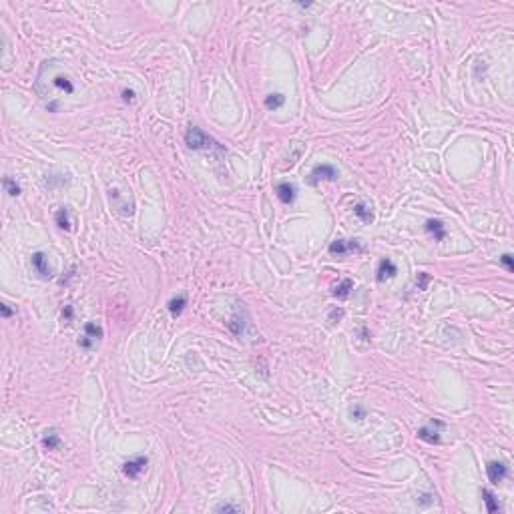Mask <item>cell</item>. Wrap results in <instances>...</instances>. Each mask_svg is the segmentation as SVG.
Here are the masks:
<instances>
[{
  "instance_id": "6da1fadb",
  "label": "cell",
  "mask_w": 514,
  "mask_h": 514,
  "mask_svg": "<svg viewBox=\"0 0 514 514\" xmlns=\"http://www.w3.org/2000/svg\"><path fill=\"white\" fill-rule=\"evenodd\" d=\"M185 143H187V147L193 149V151H219V153H223L225 147L223 145H219L213 137H209L203 128L191 127L187 128V133H185Z\"/></svg>"
},
{
  "instance_id": "7a4b0ae2",
  "label": "cell",
  "mask_w": 514,
  "mask_h": 514,
  "mask_svg": "<svg viewBox=\"0 0 514 514\" xmlns=\"http://www.w3.org/2000/svg\"><path fill=\"white\" fill-rule=\"evenodd\" d=\"M102 336H105L102 327H100L98 323H95V321H89V323H85V333H83V338H79V346H81L83 350H91L96 342L102 340Z\"/></svg>"
},
{
  "instance_id": "3957f363",
  "label": "cell",
  "mask_w": 514,
  "mask_h": 514,
  "mask_svg": "<svg viewBox=\"0 0 514 514\" xmlns=\"http://www.w3.org/2000/svg\"><path fill=\"white\" fill-rule=\"evenodd\" d=\"M444 428V422L442 420H430V424L422 426L418 430V438L428 442V444H440V430Z\"/></svg>"
},
{
  "instance_id": "277c9868",
  "label": "cell",
  "mask_w": 514,
  "mask_h": 514,
  "mask_svg": "<svg viewBox=\"0 0 514 514\" xmlns=\"http://www.w3.org/2000/svg\"><path fill=\"white\" fill-rule=\"evenodd\" d=\"M338 179V169L333 165H316L310 173V185H318L320 181H336Z\"/></svg>"
},
{
  "instance_id": "5b68a950",
  "label": "cell",
  "mask_w": 514,
  "mask_h": 514,
  "mask_svg": "<svg viewBox=\"0 0 514 514\" xmlns=\"http://www.w3.org/2000/svg\"><path fill=\"white\" fill-rule=\"evenodd\" d=\"M147 466H149L147 456H135V458H131L123 464V474L128 476V478H139L147 470Z\"/></svg>"
},
{
  "instance_id": "8992f818",
  "label": "cell",
  "mask_w": 514,
  "mask_h": 514,
  "mask_svg": "<svg viewBox=\"0 0 514 514\" xmlns=\"http://www.w3.org/2000/svg\"><path fill=\"white\" fill-rule=\"evenodd\" d=\"M364 247L359 245V241L357 239H350V241H346V239H336V241H331L329 243V247H327V251L331 253V255H346V253H350V251H362Z\"/></svg>"
},
{
  "instance_id": "52a82bcc",
  "label": "cell",
  "mask_w": 514,
  "mask_h": 514,
  "mask_svg": "<svg viewBox=\"0 0 514 514\" xmlns=\"http://www.w3.org/2000/svg\"><path fill=\"white\" fill-rule=\"evenodd\" d=\"M245 325H247V312H245L243 303H237V312L231 316V320L227 321V327L231 329V333L241 336L245 331Z\"/></svg>"
},
{
  "instance_id": "ba28073f",
  "label": "cell",
  "mask_w": 514,
  "mask_h": 514,
  "mask_svg": "<svg viewBox=\"0 0 514 514\" xmlns=\"http://www.w3.org/2000/svg\"><path fill=\"white\" fill-rule=\"evenodd\" d=\"M486 474H488V480L492 484H500L508 476V466L504 462H498V460H492L486 464Z\"/></svg>"
},
{
  "instance_id": "9c48e42d",
  "label": "cell",
  "mask_w": 514,
  "mask_h": 514,
  "mask_svg": "<svg viewBox=\"0 0 514 514\" xmlns=\"http://www.w3.org/2000/svg\"><path fill=\"white\" fill-rule=\"evenodd\" d=\"M396 273H398L396 263H394L390 257H386V259H382V261L378 263V269H376V281H378V284H384L386 279L396 277Z\"/></svg>"
},
{
  "instance_id": "30bf717a",
  "label": "cell",
  "mask_w": 514,
  "mask_h": 514,
  "mask_svg": "<svg viewBox=\"0 0 514 514\" xmlns=\"http://www.w3.org/2000/svg\"><path fill=\"white\" fill-rule=\"evenodd\" d=\"M32 267L36 269V273H38L40 277H44V279H50V277H53V269H50V265H48V257H46V253H42V251L32 253Z\"/></svg>"
},
{
  "instance_id": "8fae6325",
  "label": "cell",
  "mask_w": 514,
  "mask_h": 514,
  "mask_svg": "<svg viewBox=\"0 0 514 514\" xmlns=\"http://www.w3.org/2000/svg\"><path fill=\"white\" fill-rule=\"evenodd\" d=\"M275 195H277V199H279L284 205H289V203H293L295 197H297V187H295L293 183H289V181L277 183V185H275Z\"/></svg>"
},
{
  "instance_id": "7c38bea8",
  "label": "cell",
  "mask_w": 514,
  "mask_h": 514,
  "mask_svg": "<svg viewBox=\"0 0 514 514\" xmlns=\"http://www.w3.org/2000/svg\"><path fill=\"white\" fill-rule=\"evenodd\" d=\"M109 199H111V205L121 213V215H133V211H135V205H133V201H123L121 199V193L117 191V189H111L109 191Z\"/></svg>"
},
{
  "instance_id": "4fadbf2b",
  "label": "cell",
  "mask_w": 514,
  "mask_h": 514,
  "mask_svg": "<svg viewBox=\"0 0 514 514\" xmlns=\"http://www.w3.org/2000/svg\"><path fill=\"white\" fill-rule=\"evenodd\" d=\"M426 231L430 235H434L436 241H442L446 237V225L442 223L440 219H428L426 221Z\"/></svg>"
},
{
  "instance_id": "5bb4252c",
  "label": "cell",
  "mask_w": 514,
  "mask_h": 514,
  "mask_svg": "<svg viewBox=\"0 0 514 514\" xmlns=\"http://www.w3.org/2000/svg\"><path fill=\"white\" fill-rule=\"evenodd\" d=\"M185 305H187V295H185V293L175 295V297L167 303V307H169V312H171V316H173V318H179V316L183 314Z\"/></svg>"
},
{
  "instance_id": "9a60e30c",
  "label": "cell",
  "mask_w": 514,
  "mask_h": 514,
  "mask_svg": "<svg viewBox=\"0 0 514 514\" xmlns=\"http://www.w3.org/2000/svg\"><path fill=\"white\" fill-rule=\"evenodd\" d=\"M482 500H484V504H486V512L488 514L500 512V502H498L496 494H494V492H490L488 488H484V490H482Z\"/></svg>"
},
{
  "instance_id": "2e32d148",
  "label": "cell",
  "mask_w": 514,
  "mask_h": 514,
  "mask_svg": "<svg viewBox=\"0 0 514 514\" xmlns=\"http://www.w3.org/2000/svg\"><path fill=\"white\" fill-rule=\"evenodd\" d=\"M61 446V436L57 434V430H46L42 436V448L44 450H57Z\"/></svg>"
},
{
  "instance_id": "e0dca14e",
  "label": "cell",
  "mask_w": 514,
  "mask_h": 514,
  "mask_svg": "<svg viewBox=\"0 0 514 514\" xmlns=\"http://www.w3.org/2000/svg\"><path fill=\"white\" fill-rule=\"evenodd\" d=\"M353 213L364 221V223H372L374 221V213H372V207L370 205H366V203H355L353 205Z\"/></svg>"
},
{
  "instance_id": "ac0fdd59",
  "label": "cell",
  "mask_w": 514,
  "mask_h": 514,
  "mask_svg": "<svg viewBox=\"0 0 514 514\" xmlns=\"http://www.w3.org/2000/svg\"><path fill=\"white\" fill-rule=\"evenodd\" d=\"M352 289H353V281L350 279V277H346V279H342V281H340V284H338V286L333 288V291H331V293H333V295H336L338 299H346V297H348V295L352 293Z\"/></svg>"
},
{
  "instance_id": "d6986e66",
  "label": "cell",
  "mask_w": 514,
  "mask_h": 514,
  "mask_svg": "<svg viewBox=\"0 0 514 514\" xmlns=\"http://www.w3.org/2000/svg\"><path fill=\"white\" fill-rule=\"evenodd\" d=\"M55 221H57V225H59L61 229H64V231H70V229H72V221H70V211H68V207H61V209L57 211Z\"/></svg>"
},
{
  "instance_id": "ffe728a7",
  "label": "cell",
  "mask_w": 514,
  "mask_h": 514,
  "mask_svg": "<svg viewBox=\"0 0 514 514\" xmlns=\"http://www.w3.org/2000/svg\"><path fill=\"white\" fill-rule=\"evenodd\" d=\"M265 107L269 109V111H275V109H281L284 107V102H286V96L281 95V93H271V95L265 96Z\"/></svg>"
},
{
  "instance_id": "44dd1931",
  "label": "cell",
  "mask_w": 514,
  "mask_h": 514,
  "mask_svg": "<svg viewBox=\"0 0 514 514\" xmlns=\"http://www.w3.org/2000/svg\"><path fill=\"white\" fill-rule=\"evenodd\" d=\"M2 185H4V191L8 193L10 197H18V195H20V191H22V189H20V185H18V183H16V181H14L12 177H4Z\"/></svg>"
},
{
  "instance_id": "7402d4cb",
  "label": "cell",
  "mask_w": 514,
  "mask_h": 514,
  "mask_svg": "<svg viewBox=\"0 0 514 514\" xmlns=\"http://www.w3.org/2000/svg\"><path fill=\"white\" fill-rule=\"evenodd\" d=\"M432 281V277H430V273H426V271H420L416 277V288L420 291H424V289L428 288V284Z\"/></svg>"
},
{
  "instance_id": "603a6c76",
  "label": "cell",
  "mask_w": 514,
  "mask_h": 514,
  "mask_svg": "<svg viewBox=\"0 0 514 514\" xmlns=\"http://www.w3.org/2000/svg\"><path fill=\"white\" fill-rule=\"evenodd\" d=\"M215 510H217V512H241L243 508H241L239 504H229V502H227V504H219V506H215Z\"/></svg>"
},
{
  "instance_id": "cb8c5ba5",
  "label": "cell",
  "mask_w": 514,
  "mask_h": 514,
  "mask_svg": "<svg viewBox=\"0 0 514 514\" xmlns=\"http://www.w3.org/2000/svg\"><path fill=\"white\" fill-rule=\"evenodd\" d=\"M350 414H352V418H355L357 422H362V420L366 418V410H364L359 404H353L352 408H350Z\"/></svg>"
},
{
  "instance_id": "d4e9b609",
  "label": "cell",
  "mask_w": 514,
  "mask_h": 514,
  "mask_svg": "<svg viewBox=\"0 0 514 514\" xmlns=\"http://www.w3.org/2000/svg\"><path fill=\"white\" fill-rule=\"evenodd\" d=\"M342 318H344V310H342V307H333V310L329 312V318H327V320H329V323H338Z\"/></svg>"
},
{
  "instance_id": "484cf974",
  "label": "cell",
  "mask_w": 514,
  "mask_h": 514,
  "mask_svg": "<svg viewBox=\"0 0 514 514\" xmlns=\"http://www.w3.org/2000/svg\"><path fill=\"white\" fill-rule=\"evenodd\" d=\"M500 263H502V265H504V267H506V269H508L510 273L514 271V259H512V255H510V253H504V255L500 257Z\"/></svg>"
},
{
  "instance_id": "4316f807",
  "label": "cell",
  "mask_w": 514,
  "mask_h": 514,
  "mask_svg": "<svg viewBox=\"0 0 514 514\" xmlns=\"http://www.w3.org/2000/svg\"><path fill=\"white\" fill-rule=\"evenodd\" d=\"M121 96H123L125 102H135V96L137 95H135L133 89H123V91H121Z\"/></svg>"
},
{
  "instance_id": "83f0119b",
  "label": "cell",
  "mask_w": 514,
  "mask_h": 514,
  "mask_svg": "<svg viewBox=\"0 0 514 514\" xmlns=\"http://www.w3.org/2000/svg\"><path fill=\"white\" fill-rule=\"evenodd\" d=\"M63 320L68 323V321L72 320V305H64L63 310Z\"/></svg>"
},
{
  "instance_id": "f1b7e54d",
  "label": "cell",
  "mask_w": 514,
  "mask_h": 514,
  "mask_svg": "<svg viewBox=\"0 0 514 514\" xmlns=\"http://www.w3.org/2000/svg\"><path fill=\"white\" fill-rule=\"evenodd\" d=\"M0 310H2V316H4V318H10V316L14 314V312H12V310H10V307H8L6 303H2V305H0Z\"/></svg>"
}]
</instances>
